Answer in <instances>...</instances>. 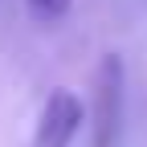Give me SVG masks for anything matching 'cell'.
Returning a JSON list of instances; mask_svg holds the SVG:
<instances>
[{
  "mask_svg": "<svg viewBox=\"0 0 147 147\" xmlns=\"http://www.w3.org/2000/svg\"><path fill=\"white\" fill-rule=\"evenodd\" d=\"M82 119H86V106H82V98L74 90H65V86L49 90L41 115H37L33 147H69L78 127H82Z\"/></svg>",
  "mask_w": 147,
  "mask_h": 147,
  "instance_id": "cell-1",
  "label": "cell"
},
{
  "mask_svg": "<svg viewBox=\"0 0 147 147\" xmlns=\"http://www.w3.org/2000/svg\"><path fill=\"white\" fill-rule=\"evenodd\" d=\"M123 115V61L110 53L98 69V110H94V147H115Z\"/></svg>",
  "mask_w": 147,
  "mask_h": 147,
  "instance_id": "cell-2",
  "label": "cell"
},
{
  "mask_svg": "<svg viewBox=\"0 0 147 147\" xmlns=\"http://www.w3.org/2000/svg\"><path fill=\"white\" fill-rule=\"evenodd\" d=\"M25 4H29V12L37 16V21L53 25V21H61V16L74 8V0H25Z\"/></svg>",
  "mask_w": 147,
  "mask_h": 147,
  "instance_id": "cell-3",
  "label": "cell"
}]
</instances>
